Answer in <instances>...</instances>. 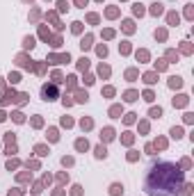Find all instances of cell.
<instances>
[{"mask_svg":"<svg viewBox=\"0 0 194 196\" xmlns=\"http://www.w3.org/2000/svg\"><path fill=\"white\" fill-rule=\"evenodd\" d=\"M185 182L180 167L171 162L153 164L146 176V194L149 196H178V189Z\"/></svg>","mask_w":194,"mask_h":196,"instance_id":"cell-1","label":"cell"},{"mask_svg":"<svg viewBox=\"0 0 194 196\" xmlns=\"http://www.w3.org/2000/svg\"><path fill=\"white\" fill-rule=\"evenodd\" d=\"M41 96H44V101H55L57 98V87L55 85H44L41 87Z\"/></svg>","mask_w":194,"mask_h":196,"instance_id":"cell-2","label":"cell"},{"mask_svg":"<svg viewBox=\"0 0 194 196\" xmlns=\"http://www.w3.org/2000/svg\"><path fill=\"white\" fill-rule=\"evenodd\" d=\"M165 5H162V2H153V5H151V14H153V16H160V14H162V11H165Z\"/></svg>","mask_w":194,"mask_h":196,"instance_id":"cell-3","label":"cell"},{"mask_svg":"<svg viewBox=\"0 0 194 196\" xmlns=\"http://www.w3.org/2000/svg\"><path fill=\"white\" fill-rule=\"evenodd\" d=\"M180 85H183V78H178V75L169 78V87H171V89H178Z\"/></svg>","mask_w":194,"mask_h":196,"instance_id":"cell-4","label":"cell"},{"mask_svg":"<svg viewBox=\"0 0 194 196\" xmlns=\"http://www.w3.org/2000/svg\"><path fill=\"white\" fill-rule=\"evenodd\" d=\"M101 139H105V141H110V139H114V130H112V128H105L103 132H101Z\"/></svg>","mask_w":194,"mask_h":196,"instance_id":"cell-5","label":"cell"},{"mask_svg":"<svg viewBox=\"0 0 194 196\" xmlns=\"http://www.w3.org/2000/svg\"><path fill=\"white\" fill-rule=\"evenodd\" d=\"M121 192H124V185H119V182H114V185L110 187V194H112V196H119Z\"/></svg>","mask_w":194,"mask_h":196,"instance_id":"cell-6","label":"cell"},{"mask_svg":"<svg viewBox=\"0 0 194 196\" xmlns=\"http://www.w3.org/2000/svg\"><path fill=\"white\" fill-rule=\"evenodd\" d=\"M94 153H96V157H98V160L107 157V151H105V146H96V151H94Z\"/></svg>","mask_w":194,"mask_h":196,"instance_id":"cell-7","label":"cell"},{"mask_svg":"<svg viewBox=\"0 0 194 196\" xmlns=\"http://www.w3.org/2000/svg\"><path fill=\"white\" fill-rule=\"evenodd\" d=\"M75 148H78V151H87V148H89L87 139H78V141H75Z\"/></svg>","mask_w":194,"mask_h":196,"instance_id":"cell-8","label":"cell"},{"mask_svg":"<svg viewBox=\"0 0 194 196\" xmlns=\"http://www.w3.org/2000/svg\"><path fill=\"white\" fill-rule=\"evenodd\" d=\"M174 105H176V107H183V105H187V96H178V98H174Z\"/></svg>","mask_w":194,"mask_h":196,"instance_id":"cell-9","label":"cell"},{"mask_svg":"<svg viewBox=\"0 0 194 196\" xmlns=\"http://www.w3.org/2000/svg\"><path fill=\"white\" fill-rule=\"evenodd\" d=\"M89 46H91V37H89V34H87V37H85V39L80 41V48H82V50H87Z\"/></svg>","mask_w":194,"mask_h":196,"instance_id":"cell-10","label":"cell"},{"mask_svg":"<svg viewBox=\"0 0 194 196\" xmlns=\"http://www.w3.org/2000/svg\"><path fill=\"white\" fill-rule=\"evenodd\" d=\"M23 46L25 48H34V37H25L23 39Z\"/></svg>","mask_w":194,"mask_h":196,"instance_id":"cell-11","label":"cell"},{"mask_svg":"<svg viewBox=\"0 0 194 196\" xmlns=\"http://www.w3.org/2000/svg\"><path fill=\"white\" fill-rule=\"evenodd\" d=\"M155 73H146V75H144V82H146V85H153V82H155Z\"/></svg>","mask_w":194,"mask_h":196,"instance_id":"cell-12","label":"cell"},{"mask_svg":"<svg viewBox=\"0 0 194 196\" xmlns=\"http://www.w3.org/2000/svg\"><path fill=\"white\" fill-rule=\"evenodd\" d=\"M171 137L174 139H180L183 137V128H171Z\"/></svg>","mask_w":194,"mask_h":196,"instance_id":"cell-13","label":"cell"},{"mask_svg":"<svg viewBox=\"0 0 194 196\" xmlns=\"http://www.w3.org/2000/svg\"><path fill=\"white\" fill-rule=\"evenodd\" d=\"M132 11H135V16H142V14H144V5H139V2H137V5L132 7Z\"/></svg>","mask_w":194,"mask_h":196,"instance_id":"cell-14","label":"cell"},{"mask_svg":"<svg viewBox=\"0 0 194 196\" xmlns=\"http://www.w3.org/2000/svg\"><path fill=\"white\" fill-rule=\"evenodd\" d=\"M34 151H37V155H48V148H46L44 144H39V146L34 148Z\"/></svg>","mask_w":194,"mask_h":196,"instance_id":"cell-15","label":"cell"},{"mask_svg":"<svg viewBox=\"0 0 194 196\" xmlns=\"http://www.w3.org/2000/svg\"><path fill=\"white\" fill-rule=\"evenodd\" d=\"M57 7H60V11H66L69 9V2L66 0H57Z\"/></svg>","mask_w":194,"mask_h":196,"instance_id":"cell-16","label":"cell"},{"mask_svg":"<svg viewBox=\"0 0 194 196\" xmlns=\"http://www.w3.org/2000/svg\"><path fill=\"white\" fill-rule=\"evenodd\" d=\"M169 25H178V14H174V11L169 14Z\"/></svg>","mask_w":194,"mask_h":196,"instance_id":"cell-17","label":"cell"},{"mask_svg":"<svg viewBox=\"0 0 194 196\" xmlns=\"http://www.w3.org/2000/svg\"><path fill=\"white\" fill-rule=\"evenodd\" d=\"M124 30H126V32H132V30H135L132 21H124Z\"/></svg>","mask_w":194,"mask_h":196,"instance_id":"cell-18","label":"cell"},{"mask_svg":"<svg viewBox=\"0 0 194 196\" xmlns=\"http://www.w3.org/2000/svg\"><path fill=\"white\" fill-rule=\"evenodd\" d=\"M87 91H78V103H87Z\"/></svg>","mask_w":194,"mask_h":196,"instance_id":"cell-19","label":"cell"},{"mask_svg":"<svg viewBox=\"0 0 194 196\" xmlns=\"http://www.w3.org/2000/svg\"><path fill=\"white\" fill-rule=\"evenodd\" d=\"M126 78H128V80H135V78H137V71H135V68L126 71Z\"/></svg>","mask_w":194,"mask_h":196,"instance_id":"cell-20","label":"cell"},{"mask_svg":"<svg viewBox=\"0 0 194 196\" xmlns=\"http://www.w3.org/2000/svg\"><path fill=\"white\" fill-rule=\"evenodd\" d=\"M11 116H14V121H16V123H23V114H21V112H14V114H11Z\"/></svg>","mask_w":194,"mask_h":196,"instance_id":"cell-21","label":"cell"},{"mask_svg":"<svg viewBox=\"0 0 194 196\" xmlns=\"http://www.w3.org/2000/svg\"><path fill=\"white\" fill-rule=\"evenodd\" d=\"M80 126H82L85 130H89V128H91V119H82V121H80Z\"/></svg>","mask_w":194,"mask_h":196,"instance_id":"cell-22","label":"cell"},{"mask_svg":"<svg viewBox=\"0 0 194 196\" xmlns=\"http://www.w3.org/2000/svg\"><path fill=\"white\" fill-rule=\"evenodd\" d=\"M71 30H73V32H75V34H80V30H82V23H80V21H75V23H73V27H71Z\"/></svg>","mask_w":194,"mask_h":196,"instance_id":"cell-23","label":"cell"},{"mask_svg":"<svg viewBox=\"0 0 194 196\" xmlns=\"http://www.w3.org/2000/svg\"><path fill=\"white\" fill-rule=\"evenodd\" d=\"M87 66H89V60H85V57H82V60L78 62V68H82V71H85Z\"/></svg>","mask_w":194,"mask_h":196,"instance_id":"cell-24","label":"cell"},{"mask_svg":"<svg viewBox=\"0 0 194 196\" xmlns=\"http://www.w3.org/2000/svg\"><path fill=\"white\" fill-rule=\"evenodd\" d=\"M98 73H101V75H110V68H107V66H103V64H101V68H98Z\"/></svg>","mask_w":194,"mask_h":196,"instance_id":"cell-25","label":"cell"},{"mask_svg":"<svg viewBox=\"0 0 194 196\" xmlns=\"http://www.w3.org/2000/svg\"><path fill=\"white\" fill-rule=\"evenodd\" d=\"M126 101H137V94L135 91H126Z\"/></svg>","mask_w":194,"mask_h":196,"instance_id":"cell-26","label":"cell"},{"mask_svg":"<svg viewBox=\"0 0 194 196\" xmlns=\"http://www.w3.org/2000/svg\"><path fill=\"white\" fill-rule=\"evenodd\" d=\"M48 135H50V141H57V130H55V128L48 130Z\"/></svg>","mask_w":194,"mask_h":196,"instance_id":"cell-27","label":"cell"},{"mask_svg":"<svg viewBox=\"0 0 194 196\" xmlns=\"http://www.w3.org/2000/svg\"><path fill=\"white\" fill-rule=\"evenodd\" d=\"M137 60H149V52H146V50H139V52H137Z\"/></svg>","mask_w":194,"mask_h":196,"instance_id":"cell-28","label":"cell"},{"mask_svg":"<svg viewBox=\"0 0 194 196\" xmlns=\"http://www.w3.org/2000/svg\"><path fill=\"white\" fill-rule=\"evenodd\" d=\"M160 114H162V110H160V107H153V110H151V116H155V119H158Z\"/></svg>","mask_w":194,"mask_h":196,"instance_id":"cell-29","label":"cell"},{"mask_svg":"<svg viewBox=\"0 0 194 196\" xmlns=\"http://www.w3.org/2000/svg\"><path fill=\"white\" fill-rule=\"evenodd\" d=\"M110 114H112V116H119V114H121V107H116V105H114V107L110 110Z\"/></svg>","mask_w":194,"mask_h":196,"instance_id":"cell-30","label":"cell"},{"mask_svg":"<svg viewBox=\"0 0 194 196\" xmlns=\"http://www.w3.org/2000/svg\"><path fill=\"white\" fill-rule=\"evenodd\" d=\"M119 48H121V52H130V46H128V41H124Z\"/></svg>","mask_w":194,"mask_h":196,"instance_id":"cell-31","label":"cell"},{"mask_svg":"<svg viewBox=\"0 0 194 196\" xmlns=\"http://www.w3.org/2000/svg\"><path fill=\"white\" fill-rule=\"evenodd\" d=\"M98 55H101V57H105V55H107V48H105V46H98Z\"/></svg>","mask_w":194,"mask_h":196,"instance_id":"cell-32","label":"cell"},{"mask_svg":"<svg viewBox=\"0 0 194 196\" xmlns=\"http://www.w3.org/2000/svg\"><path fill=\"white\" fill-rule=\"evenodd\" d=\"M87 21H89V23H98V16H96V14H89Z\"/></svg>","mask_w":194,"mask_h":196,"instance_id":"cell-33","label":"cell"},{"mask_svg":"<svg viewBox=\"0 0 194 196\" xmlns=\"http://www.w3.org/2000/svg\"><path fill=\"white\" fill-rule=\"evenodd\" d=\"M130 141H132V135H130V132H126V135H124V144H130Z\"/></svg>","mask_w":194,"mask_h":196,"instance_id":"cell-34","label":"cell"},{"mask_svg":"<svg viewBox=\"0 0 194 196\" xmlns=\"http://www.w3.org/2000/svg\"><path fill=\"white\" fill-rule=\"evenodd\" d=\"M16 167H18V162H16V160H11V162H7V169H9V171H11V169H16Z\"/></svg>","mask_w":194,"mask_h":196,"instance_id":"cell-35","label":"cell"},{"mask_svg":"<svg viewBox=\"0 0 194 196\" xmlns=\"http://www.w3.org/2000/svg\"><path fill=\"white\" fill-rule=\"evenodd\" d=\"M155 146H158V148H165V146H167V141H165V139H158V141H155Z\"/></svg>","mask_w":194,"mask_h":196,"instance_id":"cell-36","label":"cell"},{"mask_svg":"<svg viewBox=\"0 0 194 196\" xmlns=\"http://www.w3.org/2000/svg\"><path fill=\"white\" fill-rule=\"evenodd\" d=\"M62 126H66V128H69V126H73V121H71V119H66V116H64V119H62Z\"/></svg>","mask_w":194,"mask_h":196,"instance_id":"cell-37","label":"cell"},{"mask_svg":"<svg viewBox=\"0 0 194 196\" xmlns=\"http://www.w3.org/2000/svg\"><path fill=\"white\" fill-rule=\"evenodd\" d=\"M165 66H167V62H158V64H155V68H158V71H162Z\"/></svg>","mask_w":194,"mask_h":196,"instance_id":"cell-38","label":"cell"},{"mask_svg":"<svg viewBox=\"0 0 194 196\" xmlns=\"http://www.w3.org/2000/svg\"><path fill=\"white\" fill-rule=\"evenodd\" d=\"M144 101L151 103V101H153V94H151V91H146V94H144Z\"/></svg>","mask_w":194,"mask_h":196,"instance_id":"cell-39","label":"cell"},{"mask_svg":"<svg viewBox=\"0 0 194 196\" xmlns=\"http://www.w3.org/2000/svg\"><path fill=\"white\" fill-rule=\"evenodd\" d=\"M124 121H126V123H132V121H135V114H128V116H126Z\"/></svg>","mask_w":194,"mask_h":196,"instance_id":"cell-40","label":"cell"},{"mask_svg":"<svg viewBox=\"0 0 194 196\" xmlns=\"http://www.w3.org/2000/svg\"><path fill=\"white\" fill-rule=\"evenodd\" d=\"M62 164H64V167H69V164H73V160H71V157H64Z\"/></svg>","mask_w":194,"mask_h":196,"instance_id":"cell-41","label":"cell"},{"mask_svg":"<svg viewBox=\"0 0 194 196\" xmlns=\"http://www.w3.org/2000/svg\"><path fill=\"white\" fill-rule=\"evenodd\" d=\"M80 189H82V187H80V185H75V187H73V196H80Z\"/></svg>","mask_w":194,"mask_h":196,"instance_id":"cell-42","label":"cell"},{"mask_svg":"<svg viewBox=\"0 0 194 196\" xmlns=\"http://www.w3.org/2000/svg\"><path fill=\"white\" fill-rule=\"evenodd\" d=\"M75 5H80V7H82V5H87V0H75Z\"/></svg>","mask_w":194,"mask_h":196,"instance_id":"cell-43","label":"cell"},{"mask_svg":"<svg viewBox=\"0 0 194 196\" xmlns=\"http://www.w3.org/2000/svg\"><path fill=\"white\" fill-rule=\"evenodd\" d=\"M7 116H5V112H0V121H5Z\"/></svg>","mask_w":194,"mask_h":196,"instance_id":"cell-44","label":"cell"}]
</instances>
